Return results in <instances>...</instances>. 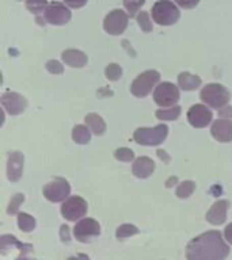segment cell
Masks as SVG:
<instances>
[{
    "label": "cell",
    "mask_w": 232,
    "mask_h": 260,
    "mask_svg": "<svg viewBox=\"0 0 232 260\" xmlns=\"http://www.w3.org/2000/svg\"><path fill=\"white\" fill-rule=\"evenodd\" d=\"M229 255V247L219 231L202 233L189 243L186 257L189 260H223Z\"/></svg>",
    "instance_id": "1"
},
{
    "label": "cell",
    "mask_w": 232,
    "mask_h": 260,
    "mask_svg": "<svg viewBox=\"0 0 232 260\" xmlns=\"http://www.w3.org/2000/svg\"><path fill=\"white\" fill-rule=\"evenodd\" d=\"M199 98L205 105L211 106L212 109H221L229 101V92L224 85L212 83L204 87Z\"/></svg>",
    "instance_id": "2"
},
{
    "label": "cell",
    "mask_w": 232,
    "mask_h": 260,
    "mask_svg": "<svg viewBox=\"0 0 232 260\" xmlns=\"http://www.w3.org/2000/svg\"><path fill=\"white\" fill-rule=\"evenodd\" d=\"M152 18L160 26H170L178 22L179 10L170 0H159L152 7Z\"/></svg>",
    "instance_id": "3"
},
{
    "label": "cell",
    "mask_w": 232,
    "mask_h": 260,
    "mask_svg": "<svg viewBox=\"0 0 232 260\" xmlns=\"http://www.w3.org/2000/svg\"><path fill=\"white\" fill-rule=\"evenodd\" d=\"M168 134V127L166 125H158L155 127H138L133 134L134 141L140 145L155 146L162 144Z\"/></svg>",
    "instance_id": "4"
},
{
    "label": "cell",
    "mask_w": 232,
    "mask_h": 260,
    "mask_svg": "<svg viewBox=\"0 0 232 260\" xmlns=\"http://www.w3.org/2000/svg\"><path fill=\"white\" fill-rule=\"evenodd\" d=\"M159 80H160V75L158 71H154V69L146 71L134 79L130 85V92L137 98L147 96L152 91V88H155V85L158 84Z\"/></svg>",
    "instance_id": "5"
},
{
    "label": "cell",
    "mask_w": 232,
    "mask_h": 260,
    "mask_svg": "<svg viewBox=\"0 0 232 260\" xmlns=\"http://www.w3.org/2000/svg\"><path fill=\"white\" fill-rule=\"evenodd\" d=\"M154 101L163 109L172 107L179 101L178 87H175L172 83H168V81H163L155 88Z\"/></svg>",
    "instance_id": "6"
},
{
    "label": "cell",
    "mask_w": 232,
    "mask_h": 260,
    "mask_svg": "<svg viewBox=\"0 0 232 260\" xmlns=\"http://www.w3.org/2000/svg\"><path fill=\"white\" fill-rule=\"evenodd\" d=\"M128 27V15L122 10H113L106 15L103 28L110 36H120Z\"/></svg>",
    "instance_id": "7"
},
{
    "label": "cell",
    "mask_w": 232,
    "mask_h": 260,
    "mask_svg": "<svg viewBox=\"0 0 232 260\" xmlns=\"http://www.w3.org/2000/svg\"><path fill=\"white\" fill-rule=\"evenodd\" d=\"M87 213V202L80 197H71L63 203L61 214L68 221H76L84 217Z\"/></svg>",
    "instance_id": "8"
},
{
    "label": "cell",
    "mask_w": 232,
    "mask_h": 260,
    "mask_svg": "<svg viewBox=\"0 0 232 260\" xmlns=\"http://www.w3.org/2000/svg\"><path fill=\"white\" fill-rule=\"evenodd\" d=\"M69 192H71V187L65 179L57 178L53 182L48 183L44 187V195L45 198L50 201V202H63L68 198Z\"/></svg>",
    "instance_id": "9"
},
{
    "label": "cell",
    "mask_w": 232,
    "mask_h": 260,
    "mask_svg": "<svg viewBox=\"0 0 232 260\" xmlns=\"http://www.w3.org/2000/svg\"><path fill=\"white\" fill-rule=\"evenodd\" d=\"M45 20L50 24H54V26H61V24H67L71 20V11L68 8L65 7L64 4L57 3V2H53V3L48 4V7L44 12Z\"/></svg>",
    "instance_id": "10"
},
{
    "label": "cell",
    "mask_w": 232,
    "mask_h": 260,
    "mask_svg": "<svg viewBox=\"0 0 232 260\" xmlns=\"http://www.w3.org/2000/svg\"><path fill=\"white\" fill-rule=\"evenodd\" d=\"M101 233V225L93 218H83L73 228V235L81 243H87L91 237Z\"/></svg>",
    "instance_id": "11"
},
{
    "label": "cell",
    "mask_w": 232,
    "mask_h": 260,
    "mask_svg": "<svg viewBox=\"0 0 232 260\" xmlns=\"http://www.w3.org/2000/svg\"><path fill=\"white\" fill-rule=\"evenodd\" d=\"M212 118V111L207 109V106L204 105H193L187 111V121L193 127H205L211 123Z\"/></svg>",
    "instance_id": "12"
},
{
    "label": "cell",
    "mask_w": 232,
    "mask_h": 260,
    "mask_svg": "<svg viewBox=\"0 0 232 260\" xmlns=\"http://www.w3.org/2000/svg\"><path fill=\"white\" fill-rule=\"evenodd\" d=\"M2 106L10 115H19L26 110L27 102L19 93L7 92L2 96Z\"/></svg>",
    "instance_id": "13"
},
{
    "label": "cell",
    "mask_w": 232,
    "mask_h": 260,
    "mask_svg": "<svg viewBox=\"0 0 232 260\" xmlns=\"http://www.w3.org/2000/svg\"><path fill=\"white\" fill-rule=\"evenodd\" d=\"M211 133L215 140L219 142H231L232 141V121L231 119H217L212 125Z\"/></svg>",
    "instance_id": "14"
},
{
    "label": "cell",
    "mask_w": 232,
    "mask_h": 260,
    "mask_svg": "<svg viewBox=\"0 0 232 260\" xmlns=\"http://www.w3.org/2000/svg\"><path fill=\"white\" fill-rule=\"evenodd\" d=\"M23 171V154L19 152H12L8 156L7 178L10 182H18Z\"/></svg>",
    "instance_id": "15"
},
{
    "label": "cell",
    "mask_w": 232,
    "mask_h": 260,
    "mask_svg": "<svg viewBox=\"0 0 232 260\" xmlns=\"http://www.w3.org/2000/svg\"><path fill=\"white\" fill-rule=\"evenodd\" d=\"M228 202L227 201H217L207 213V221L213 225H221L227 218Z\"/></svg>",
    "instance_id": "16"
},
{
    "label": "cell",
    "mask_w": 232,
    "mask_h": 260,
    "mask_svg": "<svg viewBox=\"0 0 232 260\" xmlns=\"http://www.w3.org/2000/svg\"><path fill=\"white\" fill-rule=\"evenodd\" d=\"M155 170V162L151 160L150 157L147 156H142V157L136 158V161L133 162V167H132V171H133L134 176H137L140 179L150 178L152 172Z\"/></svg>",
    "instance_id": "17"
},
{
    "label": "cell",
    "mask_w": 232,
    "mask_h": 260,
    "mask_svg": "<svg viewBox=\"0 0 232 260\" xmlns=\"http://www.w3.org/2000/svg\"><path fill=\"white\" fill-rule=\"evenodd\" d=\"M63 61L71 68H83L87 64V56L77 49H67L63 52Z\"/></svg>",
    "instance_id": "18"
},
{
    "label": "cell",
    "mask_w": 232,
    "mask_h": 260,
    "mask_svg": "<svg viewBox=\"0 0 232 260\" xmlns=\"http://www.w3.org/2000/svg\"><path fill=\"white\" fill-rule=\"evenodd\" d=\"M178 84L183 91H194L201 85V79L189 72H182L178 76Z\"/></svg>",
    "instance_id": "19"
},
{
    "label": "cell",
    "mask_w": 232,
    "mask_h": 260,
    "mask_svg": "<svg viewBox=\"0 0 232 260\" xmlns=\"http://www.w3.org/2000/svg\"><path fill=\"white\" fill-rule=\"evenodd\" d=\"M85 123L89 126L91 132L97 136H102V134L106 132V123L105 121L102 119L98 114H89L87 117L84 118Z\"/></svg>",
    "instance_id": "20"
},
{
    "label": "cell",
    "mask_w": 232,
    "mask_h": 260,
    "mask_svg": "<svg viewBox=\"0 0 232 260\" xmlns=\"http://www.w3.org/2000/svg\"><path fill=\"white\" fill-rule=\"evenodd\" d=\"M90 127L84 125H77L73 127L72 130V138L73 141L76 144H80V145H84V144H89L90 138H91V133H90Z\"/></svg>",
    "instance_id": "21"
},
{
    "label": "cell",
    "mask_w": 232,
    "mask_h": 260,
    "mask_svg": "<svg viewBox=\"0 0 232 260\" xmlns=\"http://www.w3.org/2000/svg\"><path fill=\"white\" fill-rule=\"evenodd\" d=\"M179 115H181L179 106H172L171 109H163L156 111V117L162 121H175V119H178Z\"/></svg>",
    "instance_id": "22"
},
{
    "label": "cell",
    "mask_w": 232,
    "mask_h": 260,
    "mask_svg": "<svg viewBox=\"0 0 232 260\" xmlns=\"http://www.w3.org/2000/svg\"><path fill=\"white\" fill-rule=\"evenodd\" d=\"M18 226L22 232H32L36 228V219L27 213L18 214Z\"/></svg>",
    "instance_id": "23"
},
{
    "label": "cell",
    "mask_w": 232,
    "mask_h": 260,
    "mask_svg": "<svg viewBox=\"0 0 232 260\" xmlns=\"http://www.w3.org/2000/svg\"><path fill=\"white\" fill-rule=\"evenodd\" d=\"M195 188V183L191 182V180H186V182H182L177 188V197L181 199L189 198L191 194H193V191Z\"/></svg>",
    "instance_id": "24"
},
{
    "label": "cell",
    "mask_w": 232,
    "mask_h": 260,
    "mask_svg": "<svg viewBox=\"0 0 232 260\" xmlns=\"http://www.w3.org/2000/svg\"><path fill=\"white\" fill-rule=\"evenodd\" d=\"M137 233L138 229L134 225H132V223H124V225L118 228L117 232H115V236H117L118 240H124L130 237V236L137 235Z\"/></svg>",
    "instance_id": "25"
},
{
    "label": "cell",
    "mask_w": 232,
    "mask_h": 260,
    "mask_svg": "<svg viewBox=\"0 0 232 260\" xmlns=\"http://www.w3.org/2000/svg\"><path fill=\"white\" fill-rule=\"evenodd\" d=\"M26 7H27L28 11L38 15L41 12H45V10L48 7V3H46V0H26Z\"/></svg>",
    "instance_id": "26"
},
{
    "label": "cell",
    "mask_w": 232,
    "mask_h": 260,
    "mask_svg": "<svg viewBox=\"0 0 232 260\" xmlns=\"http://www.w3.org/2000/svg\"><path fill=\"white\" fill-rule=\"evenodd\" d=\"M114 157L120 160V161H124V162H129V161H133L134 158V153L133 150L129 149V148H120L114 152Z\"/></svg>",
    "instance_id": "27"
},
{
    "label": "cell",
    "mask_w": 232,
    "mask_h": 260,
    "mask_svg": "<svg viewBox=\"0 0 232 260\" xmlns=\"http://www.w3.org/2000/svg\"><path fill=\"white\" fill-rule=\"evenodd\" d=\"M137 22H138V26L141 27L142 31H146V32L152 31V22L150 20V15H148V12H146V11L140 12L137 16Z\"/></svg>",
    "instance_id": "28"
},
{
    "label": "cell",
    "mask_w": 232,
    "mask_h": 260,
    "mask_svg": "<svg viewBox=\"0 0 232 260\" xmlns=\"http://www.w3.org/2000/svg\"><path fill=\"white\" fill-rule=\"evenodd\" d=\"M106 73V77L111 81H117L122 75V69L120 65L117 64H110L105 71Z\"/></svg>",
    "instance_id": "29"
},
{
    "label": "cell",
    "mask_w": 232,
    "mask_h": 260,
    "mask_svg": "<svg viewBox=\"0 0 232 260\" xmlns=\"http://www.w3.org/2000/svg\"><path fill=\"white\" fill-rule=\"evenodd\" d=\"M146 0H124V6L130 14V16L136 15V12L144 6Z\"/></svg>",
    "instance_id": "30"
},
{
    "label": "cell",
    "mask_w": 232,
    "mask_h": 260,
    "mask_svg": "<svg viewBox=\"0 0 232 260\" xmlns=\"http://www.w3.org/2000/svg\"><path fill=\"white\" fill-rule=\"evenodd\" d=\"M24 201V195L23 194H16L14 198L11 199V202L8 205V209H7V213L8 214H15L18 213L19 210V206L23 203Z\"/></svg>",
    "instance_id": "31"
},
{
    "label": "cell",
    "mask_w": 232,
    "mask_h": 260,
    "mask_svg": "<svg viewBox=\"0 0 232 260\" xmlns=\"http://www.w3.org/2000/svg\"><path fill=\"white\" fill-rule=\"evenodd\" d=\"M46 69H48L50 73H53V75H61V73L64 72V67L56 60L48 61V62H46Z\"/></svg>",
    "instance_id": "32"
},
{
    "label": "cell",
    "mask_w": 232,
    "mask_h": 260,
    "mask_svg": "<svg viewBox=\"0 0 232 260\" xmlns=\"http://www.w3.org/2000/svg\"><path fill=\"white\" fill-rule=\"evenodd\" d=\"M174 2L182 8H194L199 3V0H174Z\"/></svg>",
    "instance_id": "33"
},
{
    "label": "cell",
    "mask_w": 232,
    "mask_h": 260,
    "mask_svg": "<svg viewBox=\"0 0 232 260\" xmlns=\"http://www.w3.org/2000/svg\"><path fill=\"white\" fill-rule=\"evenodd\" d=\"M64 3L71 8H80L87 3V0H64Z\"/></svg>",
    "instance_id": "34"
},
{
    "label": "cell",
    "mask_w": 232,
    "mask_h": 260,
    "mask_svg": "<svg viewBox=\"0 0 232 260\" xmlns=\"http://www.w3.org/2000/svg\"><path fill=\"white\" fill-rule=\"evenodd\" d=\"M224 237L227 240L228 243L232 244V222L225 228V231H224Z\"/></svg>",
    "instance_id": "35"
},
{
    "label": "cell",
    "mask_w": 232,
    "mask_h": 260,
    "mask_svg": "<svg viewBox=\"0 0 232 260\" xmlns=\"http://www.w3.org/2000/svg\"><path fill=\"white\" fill-rule=\"evenodd\" d=\"M220 115H221V117H227L228 119H231V118H232V107H229V106H228V107H224V109H221V110H220Z\"/></svg>",
    "instance_id": "36"
},
{
    "label": "cell",
    "mask_w": 232,
    "mask_h": 260,
    "mask_svg": "<svg viewBox=\"0 0 232 260\" xmlns=\"http://www.w3.org/2000/svg\"><path fill=\"white\" fill-rule=\"evenodd\" d=\"M61 239H63V241H65V243H68L69 241L68 226H67V225H63V226H61Z\"/></svg>",
    "instance_id": "37"
},
{
    "label": "cell",
    "mask_w": 232,
    "mask_h": 260,
    "mask_svg": "<svg viewBox=\"0 0 232 260\" xmlns=\"http://www.w3.org/2000/svg\"><path fill=\"white\" fill-rule=\"evenodd\" d=\"M177 182H178V179H177V176H171V178L168 179V180H167V182H166V186L167 187H172Z\"/></svg>",
    "instance_id": "38"
}]
</instances>
